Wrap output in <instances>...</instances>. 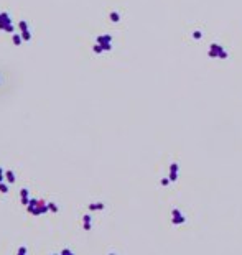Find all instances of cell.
Returning <instances> with one entry per match:
<instances>
[{
	"instance_id": "7c38bea8",
	"label": "cell",
	"mask_w": 242,
	"mask_h": 255,
	"mask_svg": "<svg viewBox=\"0 0 242 255\" xmlns=\"http://www.w3.org/2000/svg\"><path fill=\"white\" fill-rule=\"evenodd\" d=\"M51 255H59V254H51Z\"/></svg>"
},
{
	"instance_id": "7a4b0ae2",
	"label": "cell",
	"mask_w": 242,
	"mask_h": 255,
	"mask_svg": "<svg viewBox=\"0 0 242 255\" xmlns=\"http://www.w3.org/2000/svg\"><path fill=\"white\" fill-rule=\"evenodd\" d=\"M30 199H31V196H30V189L28 188H21L20 189V203H21V206H28V203H30Z\"/></svg>"
},
{
	"instance_id": "30bf717a",
	"label": "cell",
	"mask_w": 242,
	"mask_h": 255,
	"mask_svg": "<svg viewBox=\"0 0 242 255\" xmlns=\"http://www.w3.org/2000/svg\"><path fill=\"white\" fill-rule=\"evenodd\" d=\"M59 255H74V254H73V250H71V249H68V247H66V249L61 250Z\"/></svg>"
},
{
	"instance_id": "5b68a950",
	"label": "cell",
	"mask_w": 242,
	"mask_h": 255,
	"mask_svg": "<svg viewBox=\"0 0 242 255\" xmlns=\"http://www.w3.org/2000/svg\"><path fill=\"white\" fill-rule=\"evenodd\" d=\"M106 207V204L104 203H91L89 206H87V209L89 211H102Z\"/></svg>"
},
{
	"instance_id": "8fae6325",
	"label": "cell",
	"mask_w": 242,
	"mask_h": 255,
	"mask_svg": "<svg viewBox=\"0 0 242 255\" xmlns=\"http://www.w3.org/2000/svg\"><path fill=\"white\" fill-rule=\"evenodd\" d=\"M3 179H5V170L0 166V183H3Z\"/></svg>"
},
{
	"instance_id": "3957f363",
	"label": "cell",
	"mask_w": 242,
	"mask_h": 255,
	"mask_svg": "<svg viewBox=\"0 0 242 255\" xmlns=\"http://www.w3.org/2000/svg\"><path fill=\"white\" fill-rule=\"evenodd\" d=\"M82 229L84 230H91L92 229V217H91V214H84L82 216Z\"/></svg>"
},
{
	"instance_id": "8992f818",
	"label": "cell",
	"mask_w": 242,
	"mask_h": 255,
	"mask_svg": "<svg viewBox=\"0 0 242 255\" xmlns=\"http://www.w3.org/2000/svg\"><path fill=\"white\" fill-rule=\"evenodd\" d=\"M38 201H40V199H36V198H31V199H30V203H28V206H26V211H28V214H31V212H33V209H35L36 204H38Z\"/></svg>"
},
{
	"instance_id": "4fadbf2b",
	"label": "cell",
	"mask_w": 242,
	"mask_h": 255,
	"mask_svg": "<svg viewBox=\"0 0 242 255\" xmlns=\"http://www.w3.org/2000/svg\"><path fill=\"white\" fill-rule=\"evenodd\" d=\"M109 255H115V254H109Z\"/></svg>"
},
{
	"instance_id": "9c48e42d",
	"label": "cell",
	"mask_w": 242,
	"mask_h": 255,
	"mask_svg": "<svg viewBox=\"0 0 242 255\" xmlns=\"http://www.w3.org/2000/svg\"><path fill=\"white\" fill-rule=\"evenodd\" d=\"M26 254H28V249H26L25 245H20L18 250H17V255H26Z\"/></svg>"
},
{
	"instance_id": "6da1fadb",
	"label": "cell",
	"mask_w": 242,
	"mask_h": 255,
	"mask_svg": "<svg viewBox=\"0 0 242 255\" xmlns=\"http://www.w3.org/2000/svg\"><path fill=\"white\" fill-rule=\"evenodd\" d=\"M46 212H50L48 203H46L45 199H40L38 204H36V207L33 209V212H31V216H43V214H46Z\"/></svg>"
},
{
	"instance_id": "ba28073f",
	"label": "cell",
	"mask_w": 242,
	"mask_h": 255,
	"mask_svg": "<svg viewBox=\"0 0 242 255\" xmlns=\"http://www.w3.org/2000/svg\"><path fill=\"white\" fill-rule=\"evenodd\" d=\"M48 207H50V212H53V214L59 212V207H58V204L56 203H48Z\"/></svg>"
},
{
	"instance_id": "277c9868",
	"label": "cell",
	"mask_w": 242,
	"mask_h": 255,
	"mask_svg": "<svg viewBox=\"0 0 242 255\" xmlns=\"http://www.w3.org/2000/svg\"><path fill=\"white\" fill-rule=\"evenodd\" d=\"M5 179H7V183L8 184H13L17 181V176H15V173H13L12 170H5Z\"/></svg>"
},
{
	"instance_id": "52a82bcc",
	"label": "cell",
	"mask_w": 242,
	"mask_h": 255,
	"mask_svg": "<svg viewBox=\"0 0 242 255\" xmlns=\"http://www.w3.org/2000/svg\"><path fill=\"white\" fill-rule=\"evenodd\" d=\"M8 191H10V184H8V183H0V193L7 194Z\"/></svg>"
}]
</instances>
